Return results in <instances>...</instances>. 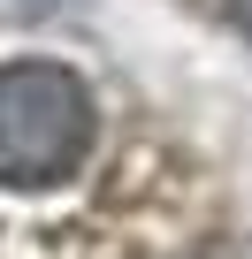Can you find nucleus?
Returning <instances> with one entry per match:
<instances>
[{
    "instance_id": "1",
    "label": "nucleus",
    "mask_w": 252,
    "mask_h": 259,
    "mask_svg": "<svg viewBox=\"0 0 252 259\" xmlns=\"http://www.w3.org/2000/svg\"><path fill=\"white\" fill-rule=\"evenodd\" d=\"M92 153V92L61 61H8L0 69V183H61Z\"/></svg>"
},
{
    "instance_id": "2",
    "label": "nucleus",
    "mask_w": 252,
    "mask_h": 259,
    "mask_svg": "<svg viewBox=\"0 0 252 259\" xmlns=\"http://www.w3.org/2000/svg\"><path fill=\"white\" fill-rule=\"evenodd\" d=\"M229 8H237V31L252 38V0H229Z\"/></svg>"
}]
</instances>
